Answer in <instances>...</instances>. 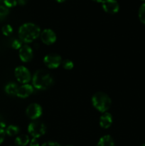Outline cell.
Listing matches in <instances>:
<instances>
[{
    "label": "cell",
    "instance_id": "7a4b0ae2",
    "mask_svg": "<svg viewBox=\"0 0 145 146\" xmlns=\"http://www.w3.org/2000/svg\"><path fill=\"white\" fill-rule=\"evenodd\" d=\"M33 86L38 90H46L53 84L52 76L45 70H38L33 76Z\"/></svg>",
    "mask_w": 145,
    "mask_h": 146
},
{
    "label": "cell",
    "instance_id": "2e32d148",
    "mask_svg": "<svg viewBox=\"0 0 145 146\" xmlns=\"http://www.w3.org/2000/svg\"><path fill=\"white\" fill-rule=\"evenodd\" d=\"M20 129L18 126L14 125H9V126H7V128H6L5 132L6 135H7L8 136L13 137L17 135L19 133Z\"/></svg>",
    "mask_w": 145,
    "mask_h": 146
},
{
    "label": "cell",
    "instance_id": "5bb4252c",
    "mask_svg": "<svg viewBox=\"0 0 145 146\" xmlns=\"http://www.w3.org/2000/svg\"><path fill=\"white\" fill-rule=\"evenodd\" d=\"M18 86L14 82L8 83L4 87V91L9 96H16Z\"/></svg>",
    "mask_w": 145,
    "mask_h": 146
},
{
    "label": "cell",
    "instance_id": "30bf717a",
    "mask_svg": "<svg viewBox=\"0 0 145 146\" xmlns=\"http://www.w3.org/2000/svg\"><path fill=\"white\" fill-rule=\"evenodd\" d=\"M18 56L21 61L24 63L29 62L34 57L33 50L29 46L23 45L18 51Z\"/></svg>",
    "mask_w": 145,
    "mask_h": 146
},
{
    "label": "cell",
    "instance_id": "ffe728a7",
    "mask_svg": "<svg viewBox=\"0 0 145 146\" xmlns=\"http://www.w3.org/2000/svg\"><path fill=\"white\" fill-rule=\"evenodd\" d=\"M62 66L63 67V68H65V70H71L73 68L74 64L71 60L66 59L62 61Z\"/></svg>",
    "mask_w": 145,
    "mask_h": 146
},
{
    "label": "cell",
    "instance_id": "9c48e42d",
    "mask_svg": "<svg viewBox=\"0 0 145 146\" xmlns=\"http://www.w3.org/2000/svg\"><path fill=\"white\" fill-rule=\"evenodd\" d=\"M102 7L105 12L110 14H116L119 9V5L116 0H103Z\"/></svg>",
    "mask_w": 145,
    "mask_h": 146
},
{
    "label": "cell",
    "instance_id": "8fae6325",
    "mask_svg": "<svg viewBox=\"0 0 145 146\" xmlns=\"http://www.w3.org/2000/svg\"><path fill=\"white\" fill-rule=\"evenodd\" d=\"M33 92H34V86L28 84H24L21 86H18L16 96L21 98H26L31 96Z\"/></svg>",
    "mask_w": 145,
    "mask_h": 146
},
{
    "label": "cell",
    "instance_id": "cb8c5ba5",
    "mask_svg": "<svg viewBox=\"0 0 145 146\" xmlns=\"http://www.w3.org/2000/svg\"><path fill=\"white\" fill-rule=\"evenodd\" d=\"M41 146H61L59 143L56 142H53V141H48L44 143H43Z\"/></svg>",
    "mask_w": 145,
    "mask_h": 146
},
{
    "label": "cell",
    "instance_id": "44dd1931",
    "mask_svg": "<svg viewBox=\"0 0 145 146\" xmlns=\"http://www.w3.org/2000/svg\"><path fill=\"white\" fill-rule=\"evenodd\" d=\"M21 46H22V41L20 39H14L11 43V47L14 49L19 50L21 48Z\"/></svg>",
    "mask_w": 145,
    "mask_h": 146
},
{
    "label": "cell",
    "instance_id": "ba28073f",
    "mask_svg": "<svg viewBox=\"0 0 145 146\" xmlns=\"http://www.w3.org/2000/svg\"><path fill=\"white\" fill-rule=\"evenodd\" d=\"M41 39L45 45H51L56 41L57 36L55 33L50 29H45L40 34Z\"/></svg>",
    "mask_w": 145,
    "mask_h": 146
},
{
    "label": "cell",
    "instance_id": "8992f818",
    "mask_svg": "<svg viewBox=\"0 0 145 146\" xmlns=\"http://www.w3.org/2000/svg\"><path fill=\"white\" fill-rule=\"evenodd\" d=\"M62 61L61 56L57 54H48L44 58V63L45 66L51 69L58 68L62 64Z\"/></svg>",
    "mask_w": 145,
    "mask_h": 146
},
{
    "label": "cell",
    "instance_id": "52a82bcc",
    "mask_svg": "<svg viewBox=\"0 0 145 146\" xmlns=\"http://www.w3.org/2000/svg\"><path fill=\"white\" fill-rule=\"evenodd\" d=\"M43 110L41 106L38 104H31L26 110V115L32 120H36L42 115Z\"/></svg>",
    "mask_w": 145,
    "mask_h": 146
},
{
    "label": "cell",
    "instance_id": "f546056e",
    "mask_svg": "<svg viewBox=\"0 0 145 146\" xmlns=\"http://www.w3.org/2000/svg\"><path fill=\"white\" fill-rule=\"evenodd\" d=\"M66 146H73V145H66Z\"/></svg>",
    "mask_w": 145,
    "mask_h": 146
},
{
    "label": "cell",
    "instance_id": "3957f363",
    "mask_svg": "<svg viewBox=\"0 0 145 146\" xmlns=\"http://www.w3.org/2000/svg\"><path fill=\"white\" fill-rule=\"evenodd\" d=\"M92 104L94 108L99 112L106 113L112 105V100L107 94L103 92H98L92 97Z\"/></svg>",
    "mask_w": 145,
    "mask_h": 146
},
{
    "label": "cell",
    "instance_id": "f1b7e54d",
    "mask_svg": "<svg viewBox=\"0 0 145 146\" xmlns=\"http://www.w3.org/2000/svg\"><path fill=\"white\" fill-rule=\"evenodd\" d=\"M140 146H145V144H143V145H140Z\"/></svg>",
    "mask_w": 145,
    "mask_h": 146
},
{
    "label": "cell",
    "instance_id": "1f68e13d",
    "mask_svg": "<svg viewBox=\"0 0 145 146\" xmlns=\"http://www.w3.org/2000/svg\"><path fill=\"white\" fill-rule=\"evenodd\" d=\"M0 1H1V0H0Z\"/></svg>",
    "mask_w": 145,
    "mask_h": 146
},
{
    "label": "cell",
    "instance_id": "603a6c76",
    "mask_svg": "<svg viewBox=\"0 0 145 146\" xmlns=\"http://www.w3.org/2000/svg\"><path fill=\"white\" fill-rule=\"evenodd\" d=\"M6 137V132L5 130L3 128L0 127V145L4 142V139H5Z\"/></svg>",
    "mask_w": 145,
    "mask_h": 146
},
{
    "label": "cell",
    "instance_id": "5b68a950",
    "mask_svg": "<svg viewBox=\"0 0 145 146\" xmlns=\"http://www.w3.org/2000/svg\"><path fill=\"white\" fill-rule=\"evenodd\" d=\"M14 76L19 83L26 84L31 79V75L29 70L24 66H19L14 70Z\"/></svg>",
    "mask_w": 145,
    "mask_h": 146
},
{
    "label": "cell",
    "instance_id": "7402d4cb",
    "mask_svg": "<svg viewBox=\"0 0 145 146\" xmlns=\"http://www.w3.org/2000/svg\"><path fill=\"white\" fill-rule=\"evenodd\" d=\"M4 6L9 9L16 6L18 3H17L16 0H4Z\"/></svg>",
    "mask_w": 145,
    "mask_h": 146
},
{
    "label": "cell",
    "instance_id": "9a60e30c",
    "mask_svg": "<svg viewBox=\"0 0 145 146\" xmlns=\"http://www.w3.org/2000/svg\"><path fill=\"white\" fill-rule=\"evenodd\" d=\"M29 137L25 134L18 135L15 139V144L17 146H26L29 143Z\"/></svg>",
    "mask_w": 145,
    "mask_h": 146
},
{
    "label": "cell",
    "instance_id": "7c38bea8",
    "mask_svg": "<svg viewBox=\"0 0 145 146\" xmlns=\"http://www.w3.org/2000/svg\"><path fill=\"white\" fill-rule=\"evenodd\" d=\"M112 115L109 113H104L100 118V125L101 128H109L112 123Z\"/></svg>",
    "mask_w": 145,
    "mask_h": 146
},
{
    "label": "cell",
    "instance_id": "83f0119b",
    "mask_svg": "<svg viewBox=\"0 0 145 146\" xmlns=\"http://www.w3.org/2000/svg\"><path fill=\"white\" fill-rule=\"evenodd\" d=\"M55 1L58 3H62V2H63V1H65V0H55Z\"/></svg>",
    "mask_w": 145,
    "mask_h": 146
},
{
    "label": "cell",
    "instance_id": "277c9868",
    "mask_svg": "<svg viewBox=\"0 0 145 146\" xmlns=\"http://www.w3.org/2000/svg\"><path fill=\"white\" fill-rule=\"evenodd\" d=\"M28 132L33 138H38L43 136L46 132V127L40 121H33L28 126Z\"/></svg>",
    "mask_w": 145,
    "mask_h": 146
},
{
    "label": "cell",
    "instance_id": "4dcf8cb0",
    "mask_svg": "<svg viewBox=\"0 0 145 146\" xmlns=\"http://www.w3.org/2000/svg\"><path fill=\"white\" fill-rule=\"evenodd\" d=\"M142 1H145V0H142Z\"/></svg>",
    "mask_w": 145,
    "mask_h": 146
},
{
    "label": "cell",
    "instance_id": "6da1fadb",
    "mask_svg": "<svg viewBox=\"0 0 145 146\" xmlns=\"http://www.w3.org/2000/svg\"><path fill=\"white\" fill-rule=\"evenodd\" d=\"M18 37L22 42L28 44L36 39L41 34L38 26L34 23H25L18 29Z\"/></svg>",
    "mask_w": 145,
    "mask_h": 146
},
{
    "label": "cell",
    "instance_id": "e0dca14e",
    "mask_svg": "<svg viewBox=\"0 0 145 146\" xmlns=\"http://www.w3.org/2000/svg\"><path fill=\"white\" fill-rule=\"evenodd\" d=\"M138 16L141 22L145 24V3L142 4L139 7Z\"/></svg>",
    "mask_w": 145,
    "mask_h": 146
},
{
    "label": "cell",
    "instance_id": "484cf974",
    "mask_svg": "<svg viewBox=\"0 0 145 146\" xmlns=\"http://www.w3.org/2000/svg\"><path fill=\"white\" fill-rule=\"evenodd\" d=\"M16 1H17V3L19 4L20 5H24V4L26 3L27 0H16Z\"/></svg>",
    "mask_w": 145,
    "mask_h": 146
},
{
    "label": "cell",
    "instance_id": "ac0fdd59",
    "mask_svg": "<svg viewBox=\"0 0 145 146\" xmlns=\"http://www.w3.org/2000/svg\"><path fill=\"white\" fill-rule=\"evenodd\" d=\"M13 31H14L13 27L10 24H6L1 28V32H2L3 35L6 36H9L11 35Z\"/></svg>",
    "mask_w": 145,
    "mask_h": 146
},
{
    "label": "cell",
    "instance_id": "4316f807",
    "mask_svg": "<svg viewBox=\"0 0 145 146\" xmlns=\"http://www.w3.org/2000/svg\"><path fill=\"white\" fill-rule=\"evenodd\" d=\"M92 1H96V2H98V3H102V1H103V0H92Z\"/></svg>",
    "mask_w": 145,
    "mask_h": 146
},
{
    "label": "cell",
    "instance_id": "4fadbf2b",
    "mask_svg": "<svg viewBox=\"0 0 145 146\" xmlns=\"http://www.w3.org/2000/svg\"><path fill=\"white\" fill-rule=\"evenodd\" d=\"M96 146H115L114 140L109 135H106L100 138Z\"/></svg>",
    "mask_w": 145,
    "mask_h": 146
},
{
    "label": "cell",
    "instance_id": "d4e9b609",
    "mask_svg": "<svg viewBox=\"0 0 145 146\" xmlns=\"http://www.w3.org/2000/svg\"><path fill=\"white\" fill-rule=\"evenodd\" d=\"M29 143H30L29 144L30 146H40L39 143H38V141H37V138H33L30 141Z\"/></svg>",
    "mask_w": 145,
    "mask_h": 146
},
{
    "label": "cell",
    "instance_id": "d6986e66",
    "mask_svg": "<svg viewBox=\"0 0 145 146\" xmlns=\"http://www.w3.org/2000/svg\"><path fill=\"white\" fill-rule=\"evenodd\" d=\"M9 14V9L4 5H0V19L2 20Z\"/></svg>",
    "mask_w": 145,
    "mask_h": 146
}]
</instances>
